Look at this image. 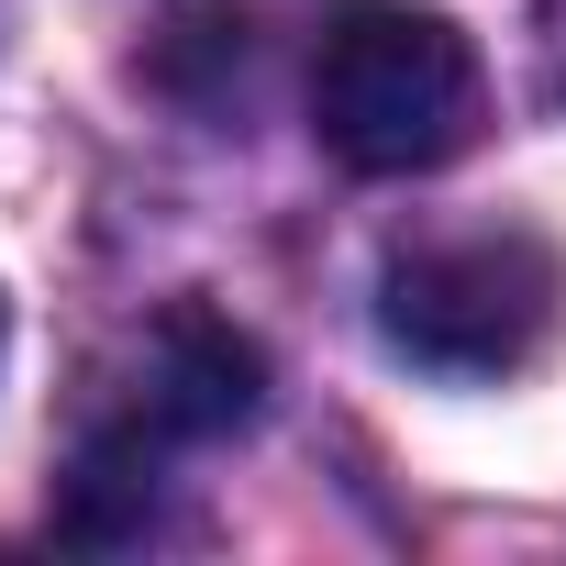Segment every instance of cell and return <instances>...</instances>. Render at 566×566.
<instances>
[{
    "instance_id": "6da1fadb",
    "label": "cell",
    "mask_w": 566,
    "mask_h": 566,
    "mask_svg": "<svg viewBox=\"0 0 566 566\" xmlns=\"http://www.w3.org/2000/svg\"><path fill=\"white\" fill-rule=\"evenodd\" d=\"M489 78L478 45L444 12H411V0H378V12H345L323 34L312 67V123L356 178H433L478 145Z\"/></svg>"
},
{
    "instance_id": "7a4b0ae2",
    "label": "cell",
    "mask_w": 566,
    "mask_h": 566,
    "mask_svg": "<svg viewBox=\"0 0 566 566\" xmlns=\"http://www.w3.org/2000/svg\"><path fill=\"white\" fill-rule=\"evenodd\" d=\"M555 323H566V255L522 222L433 233L378 266V334L433 378H511L555 345Z\"/></svg>"
},
{
    "instance_id": "3957f363",
    "label": "cell",
    "mask_w": 566,
    "mask_h": 566,
    "mask_svg": "<svg viewBox=\"0 0 566 566\" xmlns=\"http://www.w3.org/2000/svg\"><path fill=\"white\" fill-rule=\"evenodd\" d=\"M266 411V356L255 334H233L222 312L178 301L156 323V389H145V433L156 444H200V433H244Z\"/></svg>"
}]
</instances>
